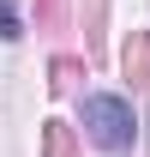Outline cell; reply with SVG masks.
I'll return each instance as SVG.
<instances>
[{
    "label": "cell",
    "mask_w": 150,
    "mask_h": 157,
    "mask_svg": "<svg viewBox=\"0 0 150 157\" xmlns=\"http://www.w3.org/2000/svg\"><path fill=\"white\" fill-rule=\"evenodd\" d=\"M0 42H18V12H12V0H0Z\"/></svg>",
    "instance_id": "cell-2"
},
{
    "label": "cell",
    "mask_w": 150,
    "mask_h": 157,
    "mask_svg": "<svg viewBox=\"0 0 150 157\" xmlns=\"http://www.w3.org/2000/svg\"><path fill=\"white\" fill-rule=\"evenodd\" d=\"M84 133H90V145H102V151H132V145H138V115H132L126 97L96 91V97H84Z\"/></svg>",
    "instance_id": "cell-1"
}]
</instances>
